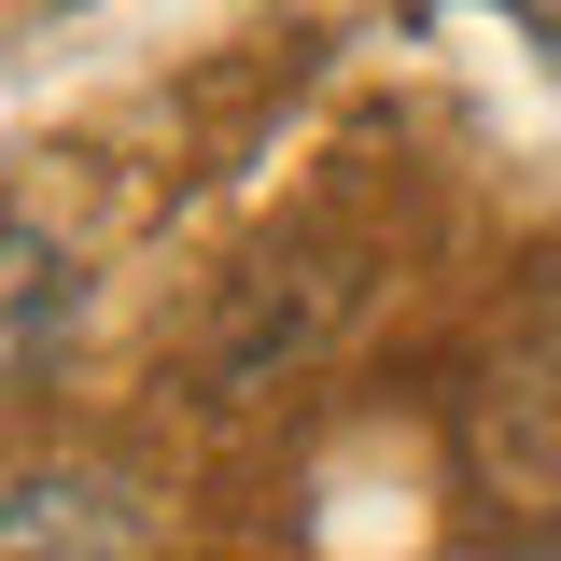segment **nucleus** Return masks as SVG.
<instances>
[{"mask_svg": "<svg viewBox=\"0 0 561 561\" xmlns=\"http://www.w3.org/2000/svg\"><path fill=\"white\" fill-rule=\"evenodd\" d=\"M351 309H365V267H351L337 239H295V253H253V267L225 280V309H210L197 337V379L239 408V393H267V379H295L309 351L337 337Z\"/></svg>", "mask_w": 561, "mask_h": 561, "instance_id": "obj_1", "label": "nucleus"}, {"mask_svg": "<svg viewBox=\"0 0 561 561\" xmlns=\"http://www.w3.org/2000/svg\"><path fill=\"white\" fill-rule=\"evenodd\" d=\"M463 421H478V478L561 519V295H534V309L491 337Z\"/></svg>", "mask_w": 561, "mask_h": 561, "instance_id": "obj_2", "label": "nucleus"}, {"mask_svg": "<svg viewBox=\"0 0 561 561\" xmlns=\"http://www.w3.org/2000/svg\"><path fill=\"white\" fill-rule=\"evenodd\" d=\"M0 561H154V505L113 463L0 478Z\"/></svg>", "mask_w": 561, "mask_h": 561, "instance_id": "obj_3", "label": "nucleus"}, {"mask_svg": "<svg viewBox=\"0 0 561 561\" xmlns=\"http://www.w3.org/2000/svg\"><path fill=\"white\" fill-rule=\"evenodd\" d=\"M70 309H84V239L43 197H0V379H28Z\"/></svg>", "mask_w": 561, "mask_h": 561, "instance_id": "obj_4", "label": "nucleus"}, {"mask_svg": "<svg viewBox=\"0 0 561 561\" xmlns=\"http://www.w3.org/2000/svg\"><path fill=\"white\" fill-rule=\"evenodd\" d=\"M548 14H561V0H548Z\"/></svg>", "mask_w": 561, "mask_h": 561, "instance_id": "obj_5", "label": "nucleus"}]
</instances>
